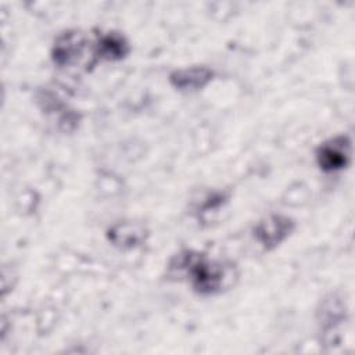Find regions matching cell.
I'll list each match as a JSON object with an SVG mask.
<instances>
[{"label": "cell", "mask_w": 355, "mask_h": 355, "mask_svg": "<svg viewBox=\"0 0 355 355\" xmlns=\"http://www.w3.org/2000/svg\"><path fill=\"white\" fill-rule=\"evenodd\" d=\"M179 268L186 269V273L193 287L202 294H214L223 287L226 270L222 263L208 261L201 255H184L179 262Z\"/></svg>", "instance_id": "obj_1"}, {"label": "cell", "mask_w": 355, "mask_h": 355, "mask_svg": "<svg viewBox=\"0 0 355 355\" xmlns=\"http://www.w3.org/2000/svg\"><path fill=\"white\" fill-rule=\"evenodd\" d=\"M349 150H351V143L348 137L345 136L334 137L319 147L316 153L318 164L323 171H327V172L338 171L348 164Z\"/></svg>", "instance_id": "obj_2"}, {"label": "cell", "mask_w": 355, "mask_h": 355, "mask_svg": "<svg viewBox=\"0 0 355 355\" xmlns=\"http://www.w3.org/2000/svg\"><path fill=\"white\" fill-rule=\"evenodd\" d=\"M291 219L280 215H272L255 227V237L265 248H273L282 243L291 232Z\"/></svg>", "instance_id": "obj_3"}, {"label": "cell", "mask_w": 355, "mask_h": 355, "mask_svg": "<svg viewBox=\"0 0 355 355\" xmlns=\"http://www.w3.org/2000/svg\"><path fill=\"white\" fill-rule=\"evenodd\" d=\"M214 76V72L205 67H190L171 73V82L182 90H196L205 86Z\"/></svg>", "instance_id": "obj_4"}, {"label": "cell", "mask_w": 355, "mask_h": 355, "mask_svg": "<svg viewBox=\"0 0 355 355\" xmlns=\"http://www.w3.org/2000/svg\"><path fill=\"white\" fill-rule=\"evenodd\" d=\"M82 44L83 43H82L80 37L76 35H65V36L60 37V40L54 46V51H53L54 61L60 65L71 64L72 60L76 58V55L79 57V54L82 51Z\"/></svg>", "instance_id": "obj_5"}, {"label": "cell", "mask_w": 355, "mask_h": 355, "mask_svg": "<svg viewBox=\"0 0 355 355\" xmlns=\"http://www.w3.org/2000/svg\"><path fill=\"white\" fill-rule=\"evenodd\" d=\"M100 54L108 60L121 58L128 53V44L122 36L118 35H107L103 36L100 43Z\"/></svg>", "instance_id": "obj_6"}]
</instances>
